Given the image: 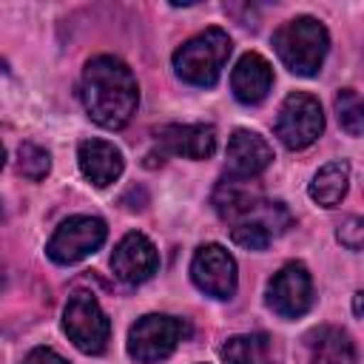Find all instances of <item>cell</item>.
Returning <instances> with one entry per match:
<instances>
[{"instance_id":"30bf717a","label":"cell","mask_w":364,"mask_h":364,"mask_svg":"<svg viewBox=\"0 0 364 364\" xmlns=\"http://www.w3.org/2000/svg\"><path fill=\"white\" fill-rule=\"evenodd\" d=\"M159 267V253L145 233H125L111 256V270L125 284L148 282Z\"/></svg>"},{"instance_id":"44dd1931","label":"cell","mask_w":364,"mask_h":364,"mask_svg":"<svg viewBox=\"0 0 364 364\" xmlns=\"http://www.w3.org/2000/svg\"><path fill=\"white\" fill-rule=\"evenodd\" d=\"M23 364H68L60 353H54L51 347H34L28 355H26V361Z\"/></svg>"},{"instance_id":"9a60e30c","label":"cell","mask_w":364,"mask_h":364,"mask_svg":"<svg viewBox=\"0 0 364 364\" xmlns=\"http://www.w3.org/2000/svg\"><path fill=\"white\" fill-rule=\"evenodd\" d=\"M159 145L176 156L208 159L216 151V131L213 125H165L159 131Z\"/></svg>"},{"instance_id":"8fae6325","label":"cell","mask_w":364,"mask_h":364,"mask_svg":"<svg viewBox=\"0 0 364 364\" xmlns=\"http://www.w3.org/2000/svg\"><path fill=\"white\" fill-rule=\"evenodd\" d=\"M273 162V148L256 131L239 128L228 139V171L233 179H253Z\"/></svg>"},{"instance_id":"52a82bcc","label":"cell","mask_w":364,"mask_h":364,"mask_svg":"<svg viewBox=\"0 0 364 364\" xmlns=\"http://www.w3.org/2000/svg\"><path fill=\"white\" fill-rule=\"evenodd\" d=\"M108 228L100 216H71L65 219L46 245V253L57 264H74L102 247Z\"/></svg>"},{"instance_id":"ba28073f","label":"cell","mask_w":364,"mask_h":364,"mask_svg":"<svg viewBox=\"0 0 364 364\" xmlns=\"http://www.w3.org/2000/svg\"><path fill=\"white\" fill-rule=\"evenodd\" d=\"M313 304V279L301 262L284 264L267 284V307L282 318H299Z\"/></svg>"},{"instance_id":"2e32d148","label":"cell","mask_w":364,"mask_h":364,"mask_svg":"<svg viewBox=\"0 0 364 364\" xmlns=\"http://www.w3.org/2000/svg\"><path fill=\"white\" fill-rule=\"evenodd\" d=\"M225 364H282V350L273 336L267 333H250V336H233L222 347Z\"/></svg>"},{"instance_id":"6da1fadb","label":"cell","mask_w":364,"mask_h":364,"mask_svg":"<svg viewBox=\"0 0 364 364\" xmlns=\"http://www.w3.org/2000/svg\"><path fill=\"white\" fill-rule=\"evenodd\" d=\"M82 105L97 125L108 131L125 128L139 105L134 71L111 54L91 57L82 71Z\"/></svg>"},{"instance_id":"5bb4252c","label":"cell","mask_w":364,"mask_h":364,"mask_svg":"<svg viewBox=\"0 0 364 364\" xmlns=\"http://www.w3.org/2000/svg\"><path fill=\"white\" fill-rule=\"evenodd\" d=\"M304 347L310 355V364H355V341L350 338L347 330L321 324L304 336Z\"/></svg>"},{"instance_id":"4fadbf2b","label":"cell","mask_w":364,"mask_h":364,"mask_svg":"<svg viewBox=\"0 0 364 364\" xmlns=\"http://www.w3.org/2000/svg\"><path fill=\"white\" fill-rule=\"evenodd\" d=\"M230 88H233V97L245 105H256L267 97V91L273 88V68L270 63L256 54V51H247L239 57L233 74H230Z\"/></svg>"},{"instance_id":"603a6c76","label":"cell","mask_w":364,"mask_h":364,"mask_svg":"<svg viewBox=\"0 0 364 364\" xmlns=\"http://www.w3.org/2000/svg\"><path fill=\"white\" fill-rule=\"evenodd\" d=\"M3 165H6V148L0 145V168H3Z\"/></svg>"},{"instance_id":"7c38bea8","label":"cell","mask_w":364,"mask_h":364,"mask_svg":"<svg viewBox=\"0 0 364 364\" xmlns=\"http://www.w3.org/2000/svg\"><path fill=\"white\" fill-rule=\"evenodd\" d=\"M77 159H80L82 176L91 185H97V188H105V185L117 182L122 168H125L122 151L117 145L105 142V139H85V142H80Z\"/></svg>"},{"instance_id":"7a4b0ae2","label":"cell","mask_w":364,"mask_h":364,"mask_svg":"<svg viewBox=\"0 0 364 364\" xmlns=\"http://www.w3.org/2000/svg\"><path fill=\"white\" fill-rule=\"evenodd\" d=\"M273 48L287 71L299 77H313L318 74L327 57L330 34L324 23H318L316 17H296V20H287L282 28H276Z\"/></svg>"},{"instance_id":"3957f363","label":"cell","mask_w":364,"mask_h":364,"mask_svg":"<svg viewBox=\"0 0 364 364\" xmlns=\"http://www.w3.org/2000/svg\"><path fill=\"white\" fill-rule=\"evenodd\" d=\"M228 57H230V37L213 26V28H205L196 37L185 40L173 51V71L188 85L210 88L219 80Z\"/></svg>"},{"instance_id":"d6986e66","label":"cell","mask_w":364,"mask_h":364,"mask_svg":"<svg viewBox=\"0 0 364 364\" xmlns=\"http://www.w3.org/2000/svg\"><path fill=\"white\" fill-rule=\"evenodd\" d=\"M17 156H20V162H17L20 173L28 176V179H34V182L43 179V176L48 173V168H51V156H48V151L40 148V145H34V142H23L20 151H17Z\"/></svg>"},{"instance_id":"277c9868","label":"cell","mask_w":364,"mask_h":364,"mask_svg":"<svg viewBox=\"0 0 364 364\" xmlns=\"http://www.w3.org/2000/svg\"><path fill=\"white\" fill-rule=\"evenodd\" d=\"M321 131H324L321 102L304 91L287 94L276 117V136L282 139V145L290 151H301L313 145L321 136Z\"/></svg>"},{"instance_id":"ac0fdd59","label":"cell","mask_w":364,"mask_h":364,"mask_svg":"<svg viewBox=\"0 0 364 364\" xmlns=\"http://www.w3.org/2000/svg\"><path fill=\"white\" fill-rule=\"evenodd\" d=\"M336 114H338L341 128L350 136H361V131H364V108H361L358 91H353V88L338 91L336 94Z\"/></svg>"},{"instance_id":"e0dca14e","label":"cell","mask_w":364,"mask_h":364,"mask_svg":"<svg viewBox=\"0 0 364 364\" xmlns=\"http://www.w3.org/2000/svg\"><path fill=\"white\" fill-rule=\"evenodd\" d=\"M347 188H350V162L336 159L316 171V176L310 182V199L321 208H336L344 199Z\"/></svg>"},{"instance_id":"5b68a950","label":"cell","mask_w":364,"mask_h":364,"mask_svg":"<svg viewBox=\"0 0 364 364\" xmlns=\"http://www.w3.org/2000/svg\"><path fill=\"white\" fill-rule=\"evenodd\" d=\"M63 330L77 350L100 355L111 338V321L91 293H74L63 310Z\"/></svg>"},{"instance_id":"7402d4cb","label":"cell","mask_w":364,"mask_h":364,"mask_svg":"<svg viewBox=\"0 0 364 364\" xmlns=\"http://www.w3.org/2000/svg\"><path fill=\"white\" fill-rule=\"evenodd\" d=\"M353 310H355V316H361V293H355V304H353Z\"/></svg>"},{"instance_id":"8992f818","label":"cell","mask_w":364,"mask_h":364,"mask_svg":"<svg viewBox=\"0 0 364 364\" xmlns=\"http://www.w3.org/2000/svg\"><path fill=\"white\" fill-rule=\"evenodd\" d=\"M182 336H185V324L179 318L162 313L142 316L128 333V355L139 364L162 361L176 350Z\"/></svg>"},{"instance_id":"ffe728a7","label":"cell","mask_w":364,"mask_h":364,"mask_svg":"<svg viewBox=\"0 0 364 364\" xmlns=\"http://www.w3.org/2000/svg\"><path fill=\"white\" fill-rule=\"evenodd\" d=\"M338 242L347 247V250H361L364 245V222L358 216H350L341 228H338Z\"/></svg>"},{"instance_id":"9c48e42d","label":"cell","mask_w":364,"mask_h":364,"mask_svg":"<svg viewBox=\"0 0 364 364\" xmlns=\"http://www.w3.org/2000/svg\"><path fill=\"white\" fill-rule=\"evenodd\" d=\"M193 284L213 299H230L236 293V262L222 245H202L191 259Z\"/></svg>"}]
</instances>
